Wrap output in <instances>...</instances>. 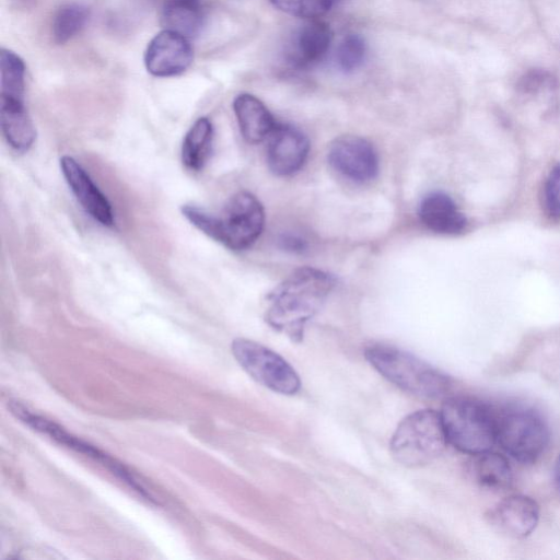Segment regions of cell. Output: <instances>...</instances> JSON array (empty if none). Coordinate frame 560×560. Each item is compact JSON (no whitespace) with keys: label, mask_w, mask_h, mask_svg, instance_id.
<instances>
[{"label":"cell","mask_w":560,"mask_h":560,"mask_svg":"<svg viewBox=\"0 0 560 560\" xmlns=\"http://www.w3.org/2000/svg\"><path fill=\"white\" fill-rule=\"evenodd\" d=\"M329 164L342 176L355 183L373 179L378 172V158L364 138L347 135L336 138L327 154Z\"/></svg>","instance_id":"cell-8"},{"label":"cell","mask_w":560,"mask_h":560,"mask_svg":"<svg viewBox=\"0 0 560 560\" xmlns=\"http://www.w3.org/2000/svg\"><path fill=\"white\" fill-rule=\"evenodd\" d=\"M267 164L278 176H289L304 165L310 142L307 137L290 125L278 124L268 138Z\"/></svg>","instance_id":"cell-10"},{"label":"cell","mask_w":560,"mask_h":560,"mask_svg":"<svg viewBox=\"0 0 560 560\" xmlns=\"http://www.w3.org/2000/svg\"><path fill=\"white\" fill-rule=\"evenodd\" d=\"M447 439L440 413L430 409L408 415L396 428L390 453L407 467H419L436 459L445 450Z\"/></svg>","instance_id":"cell-5"},{"label":"cell","mask_w":560,"mask_h":560,"mask_svg":"<svg viewBox=\"0 0 560 560\" xmlns=\"http://www.w3.org/2000/svg\"><path fill=\"white\" fill-rule=\"evenodd\" d=\"M1 129L8 143L19 152L27 151L36 131L25 107L24 95L0 94Z\"/></svg>","instance_id":"cell-16"},{"label":"cell","mask_w":560,"mask_h":560,"mask_svg":"<svg viewBox=\"0 0 560 560\" xmlns=\"http://www.w3.org/2000/svg\"><path fill=\"white\" fill-rule=\"evenodd\" d=\"M89 10L79 3H68L56 12L52 20V37L57 44H65L82 31L89 20Z\"/></svg>","instance_id":"cell-21"},{"label":"cell","mask_w":560,"mask_h":560,"mask_svg":"<svg viewBox=\"0 0 560 560\" xmlns=\"http://www.w3.org/2000/svg\"><path fill=\"white\" fill-rule=\"evenodd\" d=\"M192 60L194 50L189 38L165 28L149 42L144 51L148 72L159 78L182 74Z\"/></svg>","instance_id":"cell-9"},{"label":"cell","mask_w":560,"mask_h":560,"mask_svg":"<svg viewBox=\"0 0 560 560\" xmlns=\"http://www.w3.org/2000/svg\"><path fill=\"white\" fill-rule=\"evenodd\" d=\"M470 472L475 481L488 490H504L512 482V469L506 458L489 451L475 454Z\"/></svg>","instance_id":"cell-20"},{"label":"cell","mask_w":560,"mask_h":560,"mask_svg":"<svg viewBox=\"0 0 560 560\" xmlns=\"http://www.w3.org/2000/svg\"><path fill=\"white\" fill-rule=\"evenodd\" d=\"M270 2L290 15L313 20L328 12L334 0H270Z\"/></svg>","instance_id":"cell-23"},{"label":"cell","mask_w":560,"mask_h":560,"mask_svg":"<svg viewBox=\"0 0 560 560\" xmlns=\"http://www.w3.org/2000/svg\"><path fill=\"white\" fill-rule=\"evenodd\" d=\"M280 242L284 248L292 252H301L305 247L303 240L292 235L283 236Z\"/></svg>","instance_id":"cell-26"},{"label":"cell","mask_w":560,"mask_h":560,"mask_svg":"<svg viewBox=\"0 0 560 560\" xmlns=\"http://www.w3.org/2000/svg\"><path fill=\"white\" fill-rule=\"evenodd\" d=\"M440 417L447 442L464 453L475 455L489 451L497 441L498 415L478 399L450 397Z\"/></svg>","instance_id":"cell-4"},{"label":"cell","mask_w":560,"mask_h":560,"mask_svg":"<svg viewBox=\"0 0 560 560\" xmlns=\"http://www.w3.org/2000/svg\"><path fill=\"white\" fill-rule=\"evenodd\" d=\"M336 284L332 275L313 267L294 270L267 296L266 320L294 340L319 311Z\"/></svg>","instance_id":"cell-1"},{"label":"cell","mask_w":560,"mask_h":560,"mask_svg":"<svg viewBox=\"0 0 560 560\" xmlns=\"http://www.w3.org/2000/svg\"><path fill=\"white\" fill-rule=\"evenodd\" d=\"M418 213L425 228L440 234H458L467 225V220L455 201L442 191L425 195Z\"/></svg>","instance_id":"cell-15"},{"label":"cell","mask_w":560,"mask_h":560,"mask_svg":"<svg viewBox=\"0 0 560 560\" xmlns=\"http://www.w3.org/2000/svg\"><path fill=\"white\" fill-rule=\"evenodd\" d=\"M8 407L10 412L24 424L28 425L33 430L40 432L57 443L71 448L78 453L84 454L95 460L101 462L110 471L118 464L117 460L106 455L97 447L86 443L85 441L72 435L66 429L57 424L56 422L39 416L30 410L19 401H9Z\"/></svg>","instance_id":"cell-14"},{"label":"cell","mask_w":560,"mask_h":560,"mask_svg":"<svg viewBox=\"0 0 560 560\" xmlns=\"http://www.w3.org/2000/svg\"><path fill=\"white\" fill-rule=\"evenodd\" d=\"M331 40L332 33L326 22L310 20L293 33L285 50L287 62L298 70L312 68L325 58Z\"/></svg>","instance_id":"cell-11"},{"label":"cell","mask_w":560,"mask_h":560,"mask_svg":"<svg viewBox=\"0 0 560 560\" xmlns=\"http://www.w3.org/2000/svg\"><path fill=\"white\" fill-rule=\"evenodd\" d=\"M374 369L396 386L429 398L451 389V378L413 354L387 345H372L364 351Z\"/></svg>","instance_id":"cell-3"},{"label":"cell","mask_w":560,"mask_h":560,"mask_svg":"<svg viewBox=\"0 0 560 560\" xmlns=\"http://www.w3.org/2000/svg\"><path fill=\"white\" fill-rule=\"evenodd\" d=\"M161 23L165 30L187 38L196 37L206 23V11L201 0H165L161 11Z\"/></svg>","instance_id":"cell-18"},{"label":"cell","mask_w":560,"mask_h":560,"mask_svg":"<svg viewBox=\"0 0 560 560\" xmlns=\"http://www.w3.org/2000/svg\"><path fill=\"white\" fill-rule=\"evenodd\" d=\"M233 109L243 138L249 143H259L269 138L279 122L267 106L255 95L238 94Z\"/></svg>","instance_id":"cell-17"},{"label":"cell","mask_w":560,"mask_h":560,"mask_svg":"<svg viewBox=\"0 0 560 560\" xmlns=\"http://www.w3.org/2000/svg\"><path fill=\"white\" fill-rule=\"evenodd\" d=\"M213 126L208 117L198 118L186 132L182 144V162L190 171L207 163L213 143Z\"/></svg>","instance_id":"cell-19"},{"label":"cell","mask_w":560,"mask_h":560,"mask_svg":"<svg viewBox=\"0 0 560 560\" xmlns=\"http://www.w3.org/2000/svg\"><path fill=\"white\" fill-rule=\"evenodd\" d=\"M553 84L555 79L550 73L540 69H532L520 78L517 89L523 94H536L547 88H552Z\"/></svg>","instance_id":"cell-24"},{"label":"cell","mask_w":560,"mask_h":560,"mask_svg":"<svg viewBox=\"0 0 560 560\" xmlns=\"http://www.w3.org/2000/svg\"><path fill=\"white\" fill-rule=\"evenodd\" d=\"M238 364L258 383L283 395L295 394L301 386L293 368L271 349L249 339L237 338L231 345Z\"/></svg>","instance_id":"cell-7"},{"label":"cell","mask_w":560,"mask_h":560,"mask_svg":"<svg viewBox=\"0 0 560 560\" xmlns=\"http://www.w3.org/2000/svg\"><path fill=\"white\" fill-rule=\"evenodd\" d=\"M544 202L550 215L560 218V164L547 177L544 187Z\"/></svg>","instance_id":"cell-25"},{"label":"cell","mask_w":560,"mask_h":560,"mask_svg":"<svg viewBox=\"0 0 560 560\" xmlns=\"http://www.w3.org/2000/svg\"><path fill=\"white\" fill-rule=\"evenodd\" d=\"M492 527L511 538H524L536 527L539 508L529 497L513 494L498 502L487 514Z\"/></svg>","instance_id":"cell-12"},{"label":"cell","mask_w":560,"mask_h":560,"mask_svg":"<svg viewBox=\"0 0 560 560\" xmlns=\"http://www.w3.org/2000/svg\"><path fill=\"white\" fill-rule=\"evenodd\" d=\"M182 212L198 230L232 250L250 247L265 223L262 205L248 191L234 194L219 213L195 205L183 206Z\"/></svg>","instance_id":"cell-2"},{"label":"cell","mask_w":560,"mask_h":560,"mask_svg":"<svg viewBox=\"0 0 560 560\" xmlns=\"http://www.w3.org/2000/svg\"><path fill=\"white\" fill-rule=\"evenodd\" d=\"M60 168L83 209L102 225L112 226L115 222L112 206L80 163L70 155H63Z\"/></svg>","instance_id":"cell-13"},{"label":"cell","mask_w":560,"mask_h":560,"mask_svg":"<svg viewBox=\"0 0 560 560\" xmlns=\"http://www.w3.org/2000/svg\"><path fill=\"white\" fill-rule=\"evenodd\" d=\"M366 44L359 34H348L339 43L336 61L343 72H353L359 69L365 60Z\"/></svg>","instance_id":"cell-22"},{"label":"cell","mask_w":560,"mask_h":560,"mask_svg":"<svg viewBox=\"0 0 560 560\" xmlns=\"http://www.w3.org/2000/svg\"><path fill=\"white\" fill-rule=\"evenodd\" d=\"M497 442L513 458L533 463L541 456L549 442V430L542 418L525 409L498 415Z\"/></svg>","instance_id":"cell-6"},{"label":"cell","mask_w":560,"mask_h":560,"mask_svg":"<svg viewBox=\"0 0 560 560\" xmlns=\"http://www.w3.org/2000/svg\"><path fill=\"white\" fill-rule=\"evenodd\" d=\"M555 480H556V485L560 491V456L556 463V467H555Z\"/></svg>","instance_id":"cell-27"}]
</instances>
